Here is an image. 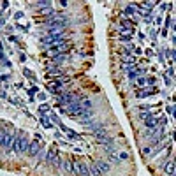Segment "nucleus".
<instances>
[{
  "label": "nucleus",
  "mask_w": 176,
  "mask_h": 176,
  "mask_svg": "<svg viewBox=\"0 0 176 176\" xmlns=\"http://www.w3.org/2000/svg\"><path fill=\"white\" fill-rule=\"evenodd\" d=\"M63 167H65L67 171L72 173V169H74V162H72V160H63Z\"/></svg>",
  "instance_id": "obj_11"
},
{
  "label": "nucleus",
  "mask_w": 176,
  "mask_h": 176,
  "mask_svg": "<svg viewBox=\"0 0 176 176\" xmlns=\"http://www.w3.org/2000/svg\"><path fill=\"white\" fill-rule=\"evenodd\" d=\"M2 138H4V132H2V130H0V141H2Z\"/></svg>",
  "instance_id": "obj_19"
},
{
  "label": "nucleus",
  "mask_w": 176,
  "mask_h": 176,
  "mask_svg": "<svg viewBox=\"0 0 176 176\" xmlns=\"http://www.w3.org/2000/svg\"><path fill=\"white\" fill-rule=\"evenodd\" d=\"M88 169H90V175H93V176H100V171L97 169V166H95V164H93V166H90Z\"/></svg>",
  "instance_id": "obj_12"
},
{
  "label": "nucleus",
  "mask_w": 176,
  "mask_h": 176,
  "mask_svg": "<svg viewBox=\"0 0 176 176\" xmlns=\"http://www.w3.org/2000/svg\"><path fill=\"white\" fill-rule=\"evenodd\" d=\"M12 143H14V138H12V134H7V132H4V138H2L0 145H2L4 148H11V146H12Z\"/></svg>",
  "instance_id": "obj_4"
},
{
  "label": "nucleus",
  "mask_w": 176,
  "mask_h": 176,
  "mask_svg": "<svg viewBox=\"0 0 176 176\" xmlns=\"http://www.w3.org/2000/svg\"><path fill=\"white\" fill-rule=\"evenodd\" d=\"M55 42H62V33L60 32H56V33H51L49 37H44L42 39V44H55Z\"/></svg>",
  "instance_id": "obj_3"
},
{
  "label": "nucleus",
  "mask_w": 176,
  "mask_h": 176,
  "mask_svg": "<svg viewBox=\"0 0 176 176\" xmlns=\"http://www.w3.org/2000/svg\"><path fill=\"white\" fill-rule=\"evenodd\" d=\"M111 162H115V164H118V162H120V159H118V157H115V155H111Z\"/></svg>",
  "instance_id": "obj_18"
},
{
  "label": "nucleus",
  "mask_w": 176,
  "mask_h": 176,
  "mask_svg": "<svg viewBox=\"0 0 176 176\" xmlns=\"http://www.w3.org/2000/svg\"><path fill=\"white\" fill-rule=\"evenodd\" d=\"M79 104H81L83 109H92V100H88V99H83Z\"/></svg>",
  "instance_id": "obj_10"
},
{
  "label": "nucleus",
  "mask_w": 176,
  "mask_h": 176,
  "mask_svg": "<svg viewBox=\"0 0 176 176\" xmlns=\"http://www.w3.org/2000/svg\"><path fill=\"white\" fill-rule=\"evenodd\" d=\"M166 173L169 176H175V162H173V160H169V162L166 164Z\"/></svg>",
  "instance_id": "obj_8"
},
{
  "label": "nucleus",
  "mask_w": 176,
  "mask_h": 176,
  "mask_svg": "<svg viewBox=\"0 0 176 176\" xmlns=\"http://www.w3.org/2000/svg\"><path fill=\"white\" fill-rule=\"evenodd\" d=\"M132 12H134V7H132V5H129V7L125 9V14H132Z\"/></svg>",
  "instance_id": "obj_15"
},
{
  "label": "nucleus",
  "mask_w": 176,
  "mask_h": 176,
  "mask_svg": "<svg viewBox=\"0 0 176 176\" xmlns=\"http://www.w3.org/2000/svg\"><path fill=\"white\" fill-rule=\"evenodd\" d=\"M46 160H48L49 164H56V166L60 164V162H58V153H56L55 150H51V152L46 155Z\"/></svg>",
  "instance_id": "obj_6"
},
{
  "label": "nucleus",
  "mask_w": 176,
  "mask_h": 176,
  "mask_svg": "<svg viewBox=\"0 0 176 176\" xmlns=\"http://www.w3.org/2000/svg\"><path fill=\"white\" fill-rule=\"evenodd\" d=\"M72 173H76V175H79V176H92V175H90L88 166H86L85 162H74V169H72Z\"/></svg>",
  "instance_id": "obj_2"
},
{
  "label": "nucleus",
  "mask_w": 176,
  "mask_h": 176,
  "mask_svg": "<svg viewBox=\"0 0 176 176\" xmlns=\"http://www.w3.org/2000/svg\"><path fill=\"white\" fill-rule=\"evenodd\" d=\"M0 56H2V46H0Z\"/></svg>",
  "instance_id": "obj_20"
},
{
  "label": "nucleus",
  "mask_w": 176,
  "mask_h": 176,
  "mask_svg": "<svg viewBox=\"0 0 176 176\" xmlns=\"http://www.w3.org/2000/svg\"><path fill=\"white\" fill-rule=\"evenodd\" d=\"M157 90L155 88H146V90H141L139 93H138V97H146V95H152V93H155Z\"/></svg>",
  "instance_id": "obj_9"
},
{
  "label": "nucleus",
  "mask_w": 176,
  "mask_h": 176,
  "mask_svg": "<svg viewBox=\"0 0 176 176\" xmlns=\"http://www.w3.org/2000/svg\"><path fill=\"white\" fill-rule=\"evenodd\" d=\"M39 109H41V113H44V111H48V109H49V106H48V104H42Z\"/></svg>",
  "instance_id": "obj_16"
},
{
  "label": "nucleus",
  "mask_w": 176,
  "mask_h": 176,
  "mask_svg": "<svg viewBox=\"0 0 176 176\" xmlns=\"http://www.w3.org/2000/svg\"><path fill=\"white\" fill-rule=\"evenodd\" d=\"M139 74H141V71H132V72L129 74V79H134V78H136V76H139Z\"/></svg>",
  "instance_id": "obj_13"
},
{
  "label": "nucleus",
  "mask_w": 176,
  "mask_h": 176,
  "mask_svg": "<svg viewBox=\"0 0 176 176\" xmlns=\"http://www.w3.org/2000/svg\"><path fill=\"white\" fill-rule=\"evenodd\" d=\"M28 139H25V138H18V139H14V143H12V148H14V152L16 153H23V152H26L28 150Z\"/></svg>",
  "instance_id": "obj_1"
},
{
  "label": "nucleus",
  "mask_w": 176,
  "mask_h": 176,
  "mask_svg": "<svg viewBox=\"0 0 176 176\" xmlns=\"http://www.w3.org/2000/svg\"><path fill=\"white\" fill-rule=\"evenodd\" d=\"M157 123H159V120H148V122H146V125H148V127H155Z\"/></svg>",
  "instance_id": "obj_14"
},
{
  "label": "nucleus",
  "mask_w": 176,
  "mask_h": 176,
  "mask_svg": "<svg viewBox=\"0 0 176 176\" xmlns=\"http://www.w3.org/2000/svg\"><path fill=\"white\" fill-rule=\"evenodd\" d=\"M95 166H97V169L100 171V175L109 171V164H108V162H100V160H99V162H95Z\"/></svg>",
  "instance_id": "obj_7"
},
{
  "label": "nucleus",
  "mask_w": 176,
  "mask_h": 176,
  "mask_svg": "<svg viewBox=\"0 0 176 176\" xmlns=\"http://www.w3.org/2000/svg\"><path fill=\"white\" fill-rule=\"evenodd\" d=\"M41 122L44 123V127H46V129H49V127H51V123H49V122H46V118H44V116H42V120H41Z\"/></svg>",
  "instance_id": "obj_17"
},
{
  "label": "nucleus",
  "mask_w": 176,
  "mask_h": 176,
  "mask_svg": "<svg viewBox=\"0 0 176 176\" xmlns=\"http://www.w3.org/2000/svg\"><path fill=\"white\" fill-rule=\"evenodd\" d=\"M26 152H28V155H37V153L41 152V145H39L37 141H33V143L28 145V150H26Z\"/></svg>",
  "instance_id": "obj_5"
}]
</instances>
